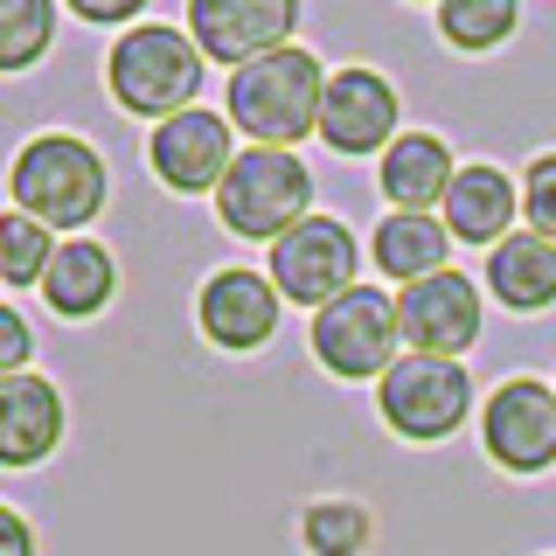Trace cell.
I'll use <instances>...</instances> for the list:
<instances>
[{
  "label": "cell",
  "instance_id": "1",
  "mask_svg": "<svg viewBox=\"0 0 556 556\" xmlns=\"http://www.w3.org/2000/svg\"><path fill=\"white\" fill-rule=\"evenodd\" d=\"M8 195L22 216H35L56 237H91V223L112 208V167L84 132H35L8 161Z\"/></svg>",
  "mask_w": 556,
  "mask_h": 556
},
{
  "label": "cell",
  "instance_id": "2",
  "mask_svg": "<svg viewBox=\"0 0 556 556\" xmlns=\"http://www.w3.org/2000/svg\"><path fill=\"white\" fill-rule=\"evenodd\" d=\"M202 77H208V63H202L195 35L181 22H167V14H147L139 28L112 35V49H104V98L126 118H147V132L195 112Z\"/></svg>",
  "mask_w": 556,
  "mask_h": 556
},
{
  "label": "cell",
  "instance_id": "3",
  "mask_svg": "<svg viewBox=\"0 0 556 556\" xmlns=\"http://www.w3.org/2000/svg\"><path fill=\"white\" fill-rule=\"evenodd\" d=\"M327 70L306 42L278 49V56H257L230 70L223 84V118L251 139V147H286L300 153V139H320V104H327Z\"/></svg>",
  "mask_w": 556,
  "mask_h": 556
},
{
  "label": "cell",
  "instance_id": "4",
  "mask_svg": "<svg viewBox=\"0 0 556 556\" xmlns=\"http://www.w3.org/2000/svg\"><path fill=\"white\" fill-rule=\"evenodd\" d=\"M313 216V167L286 147H243L216 188V223L243 243H271Z\"/></svg>",
  "mask_w": 556,
  "mask_h": 556
},
{
  "label": "cell",
  "instance_id": "5",
  "mask_svg": "<svg viewBox=\"0 0 556 556\" xmlns=\"http://www.w3.org/2000/svg\"><path fill=\"white\" fill-rule=\"evenodd\" d=\"M376 417H382V431L404 439V445H445L466 417H480V382H473L466 362L404 355L376 382Z\"/></svg>",
  "mask_w": 556,
  "mask_h": 556
},
{
  "label": "cell",
  "instance_id": "6",
  "mask_svg": "<svg viewBox=\"0 0 556 556\" xmlns=\"http://www.w3.org/2000/svg\"><path fill=\"white\" fill-rule=\"evenodd\" d=\"M306 348L334 382H382L404 362V327H396V292L390 286H355L334 306L306 320Z\"/></svg>",
  "mask_w": 556,
  "mask_h": 556
},
{
  "label": "cell",
  "instance_id": "7",
  "mask_svg": "<svg viewBox=\"0 0 556 556\" xmlns=\"http://www.w3.org/2000/svg\"><path fill=\"white\" fill-rule=\"evenodd\" d=\"M265 278L278 286V300L286 306H334L341 292L362 286V237L348 230L341 216H327V208H313L300 230H286L265 251Z\"/></svg>",
  "mask_w": 556,
  "mask_h": 556
},
{
  "label": "cell",
  "instance_id": "8",
  "mask_svg": "<svg viewBox=\"0 0 556 556\" xmlns=\"http://www.w3.org/2000/svg\"><path fill=\"white\" fill-rule=\"evenodd\" d=\"M480 452L508 480L556 473V382L549 376H501L480 396Z\"/></svg>",
  "mask_w": 556,
  "mask_h": 556
},
{
  "label": "cell",
  "instance_id": "9",
  "mask_svg": "<svg viewBox=\"0 0 556 556\" xmlns=\"http://www.w3.org/2000/svg\"><path fill=\"white\" fill-rule=\"evenodd\" d=\"M396 327H404V355H439L466 362L486 334V286L473 271H439L396 292Z\"/></svg>",
  "mask_w": 556,
  "mask_h": 556
},
{
  "label": "cell",
  "instance_id": "10",
  "mask_svg": "<svg viewBox=\"0 0 556 556\" xmlns=\"http://www.w3.org/2000/svg\"><path fill=\"white\" fill-rule=\"evenodd\" d=\"M300 22H306L300 0H188L181 8V28L195 35L202 63H216V70H243L257 56L292 49Z\"/></svg>",
  "mask_w": 556,
  "mask_h": 556
},
{
  "label": "cell",
  "instance_id": "11",
  "mask_svg": "<svg viewBox=\"0 0 556 556\" xmlns=\"http://www.w3.org/2000/svg\"><path fill=\"white\" fill-rule=\"evenodd\" d=\"M404 132V91L369 63H341L327 77V104H320V147L341 161H382Z\"/></svg>",
  "mask_w": 556,
  "mask_h": 556
},
{
  "label": "cell",
  "instance_id": "12",
  "mask_svg": "<svg viewBox=\"0 0 556 556\" xmlns=\"http://www.w3.org/2000/svg\"><path fill=\"white\" fill-rule=\"evenodd\" d=\"M237 153H243L237 126L216 104H195V112H181V118H167V126L147 132V174L181 202H195V195L216 202V188H223V174L237 167Z\"/></svg>",
  "mask_w": 556,
  "mask_h": 556
},
{
  "label": "cell",
  "instance_id": "13",
  "mask_svg": "<svg viewBox=\"0 0 556 556\" xmlns=\"http://www.w3.org/2000/svg\"><path fill=\"white\" fill-rule=\"evenodd\" d=\"M278 286L257 265H223L202 278L195 292V334L216 348V355H257L271 334H278Z\"/></svg>",
  "mask_w": 556,
  "mask_h": 556
},
{
  "label": "cell",
  "instance_id": "14",
  "mask_svg": "<svg viewBox=\"0 0 556 556\" xmlns=\"http://www.w3.org/2000/svg\"><path fill=\"white\" fill-rule=\"evenodd\" d=\"M70 431V404L42 369L28 376H0V473H35L56 459Z\"/></svg>",
  "mask_w": 556,
  "mask_h": 556
},
{
  "label": "cell",
  "instance_id": "15",
  "mask_svg": "<svg viewBox=\"0 0 556 556\" xmlns=\"http://www.w3.org/2000/svg\"><path fill=\"white\" fill-rule=\"evenodd\" d=\"M439 223L452 230V243H473V251L508 243L521 230V174L494 161H459V181H452Z\"/></svg>",
  "mask_w": 556,
  "mask_h": 556
},
{
  "label": "cell",
  "instance_id": "16",
  "mask_svg": "<svg viewBox=\"0 0 556 556\" xmlns=\"http://www.w3.org/2000/svg\"><path fill=\"white\" fill-rule=\"evenodd\" d=\"M452 181H459V161L439 132H396V147L376 161V195L396 216H439Z\"/></svg>",
  "mask_w": 556,
  "mask_h": 556
},
{
  "label": "cell",
  "instance_id": "17",
  "mask_svg": "<svg viewBox=\"0 0 556 556\" xmlns=\"http://www.w3.org/2000/svg\"><path fill=\"white\" fill-rule=\"evenodd\" d=\"M112 300H118V257H112V243L63 237L56 243V265H49V278H42V306L56 313V320L84 327V320H98Z\"/></svg>",
  "mask_w": 556,
  "mask_h": 556
},
{
  "label": "cell",
  "instance_id": "18",
  "mask_svg": "<svg viewBox=\"0 0 556 556\" xmlns=\"http://www.w3.org/2000/svg\"><path fill=\"white\" fill-rule=\"evenodd\" d=\"M480 286H486V300H494L501 313H521V320L549 313L556 306V243L535 237V230H515L508 243L486 251Z\"/></svg>",
  "mask_w": 556,
  "mask_h": 556
},
{
  "label": "cell",
  "instance_id": "19",
  "mask_svg": "<svg viewBox=\"0 0 556 556\" xmlns=\"http://www.w3.org/2000/svg\"><path fill=\"white\" fill-rule=\"evenodd\" d=\"M369 265L382 278H396V292L417 286V278H439V271H452V230L439 216H396V208H382V223L369 230Z\"/></svg>",
  "mask_w": 556,
  "mask_h": 556
},
{
  "label": "cell",
  "instance_id": "20",
  "mask_svg": "<svg viewBox=\"0 0 556 556\" xmlns=\"http://www.w3.org/2000/svg\"><path fill=\"white\" fill-rule=\"evenodd\" d=\"M431 28L459 56H494V49H508L521 35V0H439Z\"/></svg>",
  "mask_w": 556,
  "mask_h": 556
},
{
  "label": "cell",
  "instance_id": "21",
  "mask_svg": "<svg viewBox=\"0 0 556 556\" xmlns=\"http://www.w3.org/2000/svg\"><path fill=\"white\" fill-rule=\"evenodd\" d=\"M56 230H42L22 208H0V292H42L49 265H56Z\"/></svg>",
  "mask_w": 556,
  "mask_h": 556
},
{
  "label": "cell",
  "instance_id": "22",
  "mask_svg": "<svg viewBox=\"0 0 556 556\" xmlns=\"http://www.w3.org/2000/svg\"><path fill=\"white\" fill-rule=\"evenodd\" d=\"M56 0H0V77H28L56 49Z\"/></svg>",
  "mask_w": 556,
  "mask_h": 556
},
{
  "label": "cell",
  "instance_id": "23",
  "mask_svg": "<svg viewBox=\"0 0 556 556\" xmlns=\"http://www.w3.org/2000/svg\"><path fill=\"white\" fill-rule=\"evenodd\" d=\"M300 535L313 543V556H362V543H369V515H362L355 501H313Z\"/></svg>",
  "mask_w": 556,
  "mask_h": 556
},
{
  "label": "cell",
  "instance_id": "24",
  "mask_svg": "<svg viewBox=\"0 0 556 556\" xmlns=\"http://www.w3.org/2000/svg\"><path fill=\"white\" fill-rule=\"evenodd\" d=\"M521 230L556 243V147L529 153V167H521Z\"/></svg>",
  "mask_w": 556,
  "mask_h": 556
},
{
  "label": "cell",
  "instance_id": "25",
  "mask_svg": "<svg viewBox=\"0 0 556 556\" xmlns=\"http://www.w3.org/2000/svg\"><path fill=\"white\" fill-rule=\"evenodd\" d=\"M35 369V327L14 300H0V376H28Z\"/></svg>",
  "mask_w": 556,
  "mask_h": 556
},
{
  "label": "cell",
  "instance_id": "26",
  "mask_svg": "<svg viewBox=\"0 0 556 556\" xmlns=\"http://www.w3.org/2000/svg\"><path fill=\"white\" fill-rule=\"evenodd\" d=\"M0 556H42V543H35V521L14 508V501H0Z\"/></svg>",
  "mask_w": 556,
  "mask_h": 556
}]
</instances>
